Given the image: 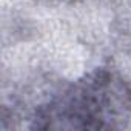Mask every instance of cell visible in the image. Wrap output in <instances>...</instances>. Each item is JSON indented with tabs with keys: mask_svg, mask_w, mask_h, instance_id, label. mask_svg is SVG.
I'll use <instances>...</instances> for the list:
<instances>
[{
	"mask_svg": "<svg viewBox=\"0 0 131 131\" xmlns=\"http://www.w3.org/2000/svg\"><path fill=\"white\" fill-rule=\"evenodd\" d=\"M37 119L46 122L43 128H122L131 119V88L113 73L96 71L43 106Z\"/></svg>",
	"mask_w": 131,
	"mask_h": 131,
	"instance_id": "1",
	"label": "cell"
}]
</instances>
